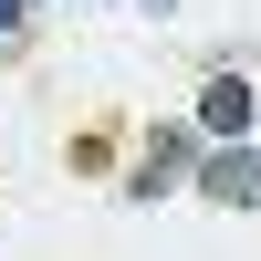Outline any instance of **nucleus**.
I'll list each match as a JSON object with an SVG mask.
<instances>
[{"instance_id": "nucleus-4", "label": "nucleus", "mask_w": 261, "mask_h": 261, "mask_svg": "<svg viewBox=\"0 0 261 261\" xmlns=\"http://www.w3.org/2000/svg\"><path fill=\"white\" fill-rule=\"evenodd\" d=\"M11 42H32V0H0V53Z\"/></svg>"}, {"instance_id": "nucleus-2", "label": "nucleus", "mask_w": 261, "mask_h": 261, "mask_svg": "<svg viewBox=\"0 0 261 261\" xmlns=\"http://www.w3.org/2000/svg\"><path fill=\"white\" fill-rule=\"evenodd\" d=\"M251 115H261L251 73H209V84H199V146H241V136H251Z\"/></svg>"}, {"instance_id": "nucleus-3", "label": "nucleus", "mask_w": 261, "mask_h": 261, "mask_svg": "<svg viewBox=\"0 0 261 261\" xmlns=\"http://www.w3.org/2000/svg\"><path fill=\"white\" fill-rule=\"evenodd\" d=\"M188 188H199V199H220V209H251V199H261V157H251V136H241V146H209Z\"/></svg>"}, {"instance_id": "nucleus-1", "label": "nucleus", "mask_w": 261, "mask_h": 261, "mask_svg": "<svg viewBox=\"0 0 261 261\" xmlns=\"http://www.w3.org/2000/svg\"><path fill=\"white\" fill-rule=\"evenodd\" d=\"M188 157H199V125H157L146 157L125 167V199H167V188H188Z\"/></svg>"}]
</instances>
